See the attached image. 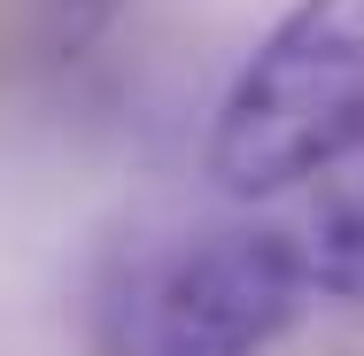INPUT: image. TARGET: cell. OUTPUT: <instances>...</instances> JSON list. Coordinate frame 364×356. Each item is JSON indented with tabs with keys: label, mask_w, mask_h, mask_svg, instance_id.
Masks as SVG:
<instances>
[{
	"label": "cell",
	"mask_w": 364,
	"mask_h": 356,
	"mask_svg": "<svg viewBox=\"0 0 364 356\" xmlns=\"http://www.w3.org/2000/svg\"><path fill=\"white\" fill-rule=\"evenodd\" d=\"M364 155V0H294L210 117V178L232 202L287 194Z\"/></svg>",
	"instance_id": "1"
},
{
	"label": "cell",
	"mask_w": 364,
	"mask_h": 356,
	"mask_svg": "<svg viewBox=\"0 0 364 356\" xmlns=\"http://www.w3.org/2000/svg\"><path fill=\"white\" fill-rule=\"evenodd\" d=\"M310 294L302 240L279 225H232L194 240L147 286L132 356H256L294 325Z\"/></svg>",
	"instance_id": "2"
},
{
	"label": "cell",
	"mask_w": 364,
	"mask_h": 356,
	"mask_svg": "<svg viewBox=\"0 0 364 356\" xmlns=\"http://www.w3.org/2000/svg\"><path fill=\"white\" fill-rule=\"evenodd\" d=\"M302 264H310V286L364 302V155H349V171L318 194L302 225Z\"/></svg>",
	"instance_id": "3"
}]
</instances>
